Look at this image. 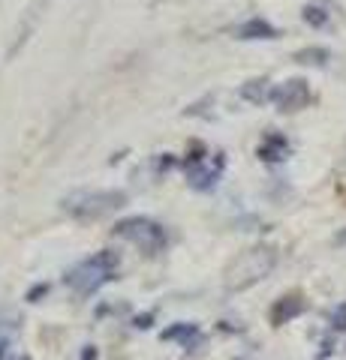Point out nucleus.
I'll list each match as a JSON object with an SVG mask.
<instances>
[{"instance_id":"16","label":"nucleus","mask_w":346,"mask_h":360,"mask_svg":"<svg viewBox=\"0 0 346 360\" xmlns=\"http://www.w3.org/2000/svg\"><path fill=\"white\" fill-rule=\"evenodd\" d=\"M9 360H30V357H25V354H18V357H9Z\"/></svg>"},{"instance_id":"15","label":"nucleus","mask_w":346,"mask_h":360,"mask_svg":"<svg viewBox=\"0 0 346 360\" xmlns=\"http://www.w3.org/2000/svg\"><path fill=\"white\" fill-rule=\"evenodd\" d=\"M82 360H97V352H94V348H91V352H85V357Z\"/></svg>"},{"instance_id":"8","label":"nucleus","mask_w":346,"mask_h":360,"mask_svg":"<svg viewBox=\"0 0 346 360\" xmlns=\"http://www.w3.org/2000/svg\"><path fill=\"white\" fill-rule=\"evenodd\" d=\"M235 37L238 39H274L277 27L268 25L265 18H250V21H244V25L235 30Z\"/></svg>"},{"instance_id":"7","label":"nucleus","mask_w":346,"mask_h":360,"mask_svg":"<svg viewBox=\"0 0 346 360\" xmlns=\"http://www.w3.org/2000/svg\"><path fill=\"white\" fill-rule=\"evenodd\" d=\"M301 312H304V300H301L298 295H289V297H280V300L274 303V309H271V321H274V324H286V321L298 319Z\"/></svg>"},{"instance_id":"4","label":"nucleus","mask_w":346,"mask_h":360,"mask_svg":"<svg viewBox=\"0 0 346 360\" xmlns=\"http://www.w3.org/2000/svg\"><path fill=\"white\" fill-rule=\"evenodd\" d=\"M115 234L118 238H124L130 243H136L139 250L144 252H160L163 246H166V231H163V225L160 222H154L148 217H132V219H124V222H118L115 225Z\"/></svg>"},{"instance_id":"1","label":"nucleus","mask_w":346,"mask_h":360,"mask_svg":"<svg viewBox=\"0 0 346 360\" xmlns=\"http://www.w3.org/2000/svg\"><path fill=\"white\" fill-rule=\"evenodd\" d=\"M274 267H277L274 246H250L226 267V279L223 283H226L229 291H244V288H253L256 283H262Z\"/></svg>"},{"instance_id":"2","label":"nucleus","mask_w":346,"mask_h":360,"mask_svg":"<svg viewBox=\"0 0 346 360\" xmlns=\"http://www.w3.org/2000/svg\"><path fill=\"white\" fill-rule=\"evenodd\" d=\"M124 205L127 193H121V189H79L61 201V207L75 219H99L121 210Z\"/></svg>"},{"instance_id":"11","label":"nucleus","mask_w":346,"mask_h":360,"mask_svg":"<svg viewBox=\"0 0 346 360\" xmlns=\"http://www.w3.org/2000/svg\"><path fill=\"white\" fill-rule=\"evenodd\" d=\"M328 60H331L328 49H319V45H310V49L295 51V63H304V66H326Z\"/></svg>"},{"instance_id":"3","label":"nucleus","mask_w":346,"mask_h":360,"mask_svg":"<svg viewBox=\"0 0 346 360\" xmlns=\"http://www.w3.org/2000/svg\"><path fill=\"white\" fill-rule=\"evenodd\" d=\"M115 274H118V255L103 250L75 267L73 274L66 276V285H70L75 295H94V291L103 288Z\"/></svg>"},{"instance_id":"5","label":"nucleus","mask_w":346,"mask_h":360,"mask_svg":"<svg viewBox=\"0 0 346 360\" xmlns=\"http://www.w3.org/2000/svg\"><path fill=\"white\" fill-rule=\"evenodd\" d=\"M271 103L277 105V111H301L310 103V87L304 78H289L271 90Z\"/></svg>"},{"instance_id":"10","label":"nucleus","mask_w":346,"mask_h":360,"mask_svg":"<svg viewBox=\"0 0 346 360\" xmlns=\"http://www.w3.org/2000/svg\"><path fill=\"white\" fill-rule=\"evenodd\" d=\"M241 96L253 105H262L265 99H271V82H268V78H250V82L241 87Z\"/></svg>"},{"instance_id":"12","label":"nucleus","mask_w":346,"mask_h":360,"mask_svg":"<svg viewBox=\"0 0 346 360\" xmlns=\"http://www.w3.org/2000/svg\"><path fill=\"white\" fill-rule=\"evenodd\" d=\"M301 18H304L310 27H326V25H328V13H326L322 6H304Z\"/></svg>"},{"instance_id":"13","label":"nucleus","mask_w":346,"mask_h":360,"mask_svg":"<svg viewBox=\"0 0 346 360\" xmlns=\"http://www.w3.org/2000/svg\"><path fill=\"white\" fill-rule=\"evenodd\" d=\"M331 328L334 330H346V303H340V307L331 312Z\"/></svg>"},{"instance_id":"9","label":"nucleus","mask_w":346,"mask_h":360,"mask_svg":"<svg viewBox=\"0 0 346 360\" xmlns=\"http://www.w3.org/2000/svg\"><path fill=\"white\" fill-rule=\"evenodd\" d=\"M286 153H289V144L283 135H265V141L259 144V160L265 162H280L286 160Z\"/></svg>"},{"instance_id":"6","label":"nucleus","mask_w":346,"mask_h":360,"mask_svg":"<svg viewBox=\"0 0 346 360\" xmlns=\"http://www.w3.org/2000/svg\"><path fill=\"white\" fill-rule=\"evenodd\" d=\"M187 177H190V184H193V189H211L217 184V177H220V165L211 168L202 160H193V162H190Z\"/></svg>"},{"instance_id":"14","label":"nucleus","mask_w":346,"mask_h":360,"mask_svg":"<svg viewBox=\"0 0 346 360\" xmlns=\"http://www.w3.org/2000/svg\"><path fill=\"white\" fill-rule=\"evenodd\" d=\"M6 348H9V340H6V336H0V360H4V354H6Z\"/></svg>"}]
</instances>
